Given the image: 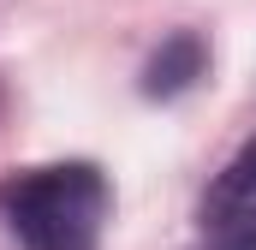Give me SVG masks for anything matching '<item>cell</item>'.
<instances>
[{
    "label": "cell",
    "mask_w": 256,
    "mask_h": 250,
    "mask_svg": "<svg viewBox=\"0 0 256 250\" xmlns=\"http://www.w3.org/2000/svg\"><path fill=\"white\" fill-rule=\"evenodd\" d=\"M202 60H208L202 42L185 30V36H173V42L149 60V84H143V90H149V96H179L191 78H202Z\"/></svg>",
    "instance_id": "3"
},
{
    "label": "cell",
    "mask_w": 256,
    "mask_h": 250,
    "mask_svg": "<svg viewBox=\"0 0 256 250\" xmlns=\"http://www.w3.org/2000/svg\"><path fill=\"white\" fill-rule=\"evenodd\" d=\"M202 226L226 232V226H256V137L220 167V179L202 196Z\"/></svg>",
    "instance_id": "2"
},
{
    "label": "cell",
    "mask_w": 256,
    "mask_h": 250,
    "mask_svg": "<svg viewBox=\"0 0 256 250\" xmlns=\"http://www.w3.org/2000/svg\"><path fill=\"white\" fill-rule=\"evenodd\" d=\"M202 250H256V226H226V232H208Z\"/></svg>",
    "instance_id": "4"
},
{
    "label": "cell",
    "mask_w": 256,
    "mask_h": 250,
    "mask_svg": "<svg viewBox=\"0 0 256 250\" xmlns=\"http://www.w3.org/2000/svg\"><path fill=\"white\" fill-rule=\"evenodd\" d=\"M108 208H114V190L90 161L36 167L6 185V220L24 250H102Z\"/></svg>",
    "instance_id": "1"
}]
</instances>
